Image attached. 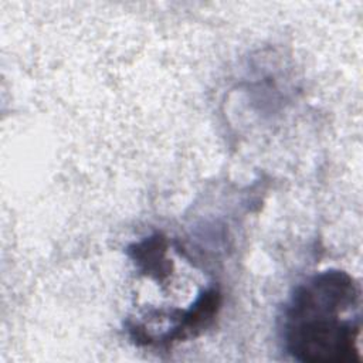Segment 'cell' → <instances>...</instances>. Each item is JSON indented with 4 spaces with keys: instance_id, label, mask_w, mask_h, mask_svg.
Masks as SVG:
<instances>
[{
    "instance_id": "2",
    "label": "cell",
    "mask_w": 363,
    "mask_h": 363,
    "mask_svg": "<svg viewBox=\"0 0 363 363\" xmlns=\"http://www.w3.org/2000/svg\"><path fill=\"white\" fill-rule=\"evenodd\" d=\"M128 254L142 274L157 282L164 281L172 272V259L167 258V240L162 234H153L132 244Z\"/></svg>"
},
{
    "instance_id": "1",
    "label": "cell",
    "mask_w": 363,
    "mask_h": 363,
    "mask_svg": "<svg viewBox=\"0 0 363 363\" xmlns=\"http://www.w3.org/2000/svg\"><path fill=\"white\" fill-rule=\"evenodd\" d=\"M360 286L345 271L326 269L298 285L284 309L285 350L303 363L359 362Z\"/></svg>"
}]
</instances>
